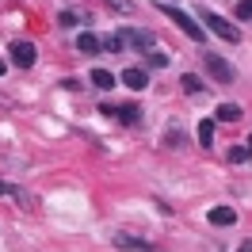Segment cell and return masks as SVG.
Masks as SVG:
<instances>
[{
  "mask_svg": "<svg viewBox=\"0 0 252 252\" xmlns=\"http://www.w3.org/2000/svg\"><path fill=\"white\" fill-rule=\"evenodd\" d=\"M199 19H203V27H206L210 34H218V38H225V42H241V31H237V23H229L225 16L210 12V8H199Z\"/></svg>",
  "mask_w": 252,
  "mask_h": 252,
  "instance_id": "1",
  "label": "cell"
},
{
  "mask_svg": "<svg viewBox=\"0 0 252 252\" xmlns=\"http://www.w3.org/2000/svg\"><path fill=\"white\" fill-rule=\"evenodd\" d=\"M160 12H164V16L172 19L176 27H180V31L188 34V38H195V42H203L206 38V31H203V23H199V19H191L188 12H180V8H176V4H157Z\"/></svg>",
  "mask_w": 252,
  "mask_h": 252,
  "instance_id": "2",
  "label": "cell"
},
{
  "mask_svg": "<svg viewBox=\"0 0 252 252\" xmlns=\"http://www.w3.org/2000/svg\"><path fill=\"white\" fill-rule=\"evenodd\" d=\"M203 65H206V73L214 80H221V84H233L237 80V69L225 62V58H218V54H203Z\"/></svg>",
  "mask_w": 252,
  "mask_h": 252,
  "instance_id": "3",
  "label": "cell"
},
{
  "mask_svg": "<svg viewBox=\"0 0 252 252\" xmlns=\"http://www.w3.org/2000/svg\"><path fill=\"white\" fill-rule=\"evenodd\" d=\"M119 34H123V42H126V46H138L142 54L157 50V34H153V31H145V27H134V31H119Z\"/></svg>",
  "mask_w": 252,
  "mask_h": 252,
  "instance_id": "4",
  "label": "cell"
},
{
  "mask_svg": "<svg viewBox=\"0 0 252 252\" xmlns=\"http://www.w3.org/2000/svg\"><path fill=\"white\" fill-rule=\"evenodd\" d=\"M12 62H16L19 69H31V65L38 62V50H34V42H27V38H16V42H12Z\"/></svg>",
  "mask_w": 252,
  "mask_h": 252,
  "instance_id": "5",
  "label": "cell"
},
{
  "mask_svg": "<svg viewBox=\"0 0 252 252\" xmlns=\"http://www.w3.org/2000/svg\"><path fill=\"white\" fill-rule=\"evenodd\" d=\"M206 221H210L214 229H229V225H237V210L233 206H210V210H206Z\"/></svg>",
  "mask_w": 252,
  "mask_h": 252,
  "instance_id": "6",
  "label": "cell"
},
{
  "mask_svg": "<svg viewBox=\"0 0 252 252\" xmlns=\"http://www.w3.org/2000/svg\"><path fill=\"white\" fill-rule=\"evenodd\" d=\"M115 249H119V252H157L149 241H142V237H130V233H115Z\"/></svg>",
  "mask_w": 252,
  "mask_h": 252,
  "instance_id": "7",
  "label": "cell"
},
{
  "mask_svg": "<svg viewBox=\"0 0 252 252\" xmlns=\"http://www.w3.org/2000/svg\"><path fill=\"white\" fill-rule=\"evenodd\" d=\"M123 84L130 92H145V88H149V73L138 69V65H130V69H123Z\"/></svg>",
  "mask_w": 252,
  "mask_h": 252,
  "instance_id": "8",
  "label": "cell"
},
{
  "mask_svg": "<svg viewBox=\"0 0 252 252\" xmlns=\"http://www.w3.org/2000/svg\"><path fill=\"white\" fill-rule=\"evenodd\" d=\"M77 50H80V54H99V50H103V38L92 34V31H80L77 34Z\"/></svg>",
  "mask_w": 252,
  "mask_h": 252,
  "instance_id": "9",
  "label": "cell"
},
{
  "mask_svg": "<svg viewBox=\"0 0 252 252\" xmlns=\"http://www.w3.org/2000/svg\"><path fill=\"white\" fill-rule=\"evenodd\" d=\"M180 88H184V92H191V95H203V92H206L203 77H195V73H184V77H180Z\"/></svg>",
  "mask_w": 252,
  "mask_h": 252,
  "instance_id": "10",
  "label": "cell"
},
{
  "mask_svg": "<svg viewBox=\"0 0 252 252\" xmlns=\"http://www.w3.org/2000/svg\"><path fill=\"white\" fill-rule=\"evenodd\" d=\"M214 119H203V123H199V145H203V149H210V145H214Z\"/></svg>",
  "mask_w": 252,
  "mask_h": 252,
  "instance_id": "11",
  "label": "cell"
},
{
  "mask_svg": "<svg viewBox=\"0 0 252 252\" xmlns=\"http://www.w3.org/2000/svg\"><path fill=\"white\" fill-rule=\"evenodd\" d=\"M92 84L99 92H111V88H115V77H111L107 69H92Z\"/></svg>",
  "mask_w": 252,
  "mask_h": 252,
  "instance_id": "12",
  "label": "cell"
},
{
  "mask_svg": "<svg viewBox=\"0 0 252 252\" xmlns=\"http://www.w3.org/2000/svg\"><path fill=\"white\" fill-rule=\"evenodd\" d=\"M237 119H241V107H237V103H221L218 115H214V123H237Z\"/></svg>",
  "mask_w": 252,
  "mask_h": 252,
  "instance_id": "13",
  "label": "cell"
},
{
  "mask_svg": "<svg viewBox=\"0 0 252 252\" xmlns=\"http://www.w3.org/2000/svg\"><path fill=\"white\" fill-rule=\"evenodd\" d=\"M145 62L157 65V69H164V65H168V54H164V50H149V54H145Z\"/></svg>",
  "mask_w": 252,
  "mask_h": 252,
  "instance_id": "14",
  "label": "cell"
},
{
  "mask_svg": "<svg viewBox=\"0 0 252 252\" xmlns=\"http://www.w3.org/2000/svg\"><path fill=\"white\" fill-rule=\"evenodd\" d=\"M123 46H126V42H123V34H119V31L103 38V50H111V54H119V50H123Z\"/></svg>",
  "mask_w": 252,
  "mask_h": 252,
  "instance_id": "15",
  "label": "cell"
},
{
  "mask_svg": "<svg viewBox=\"0 0 252 252\" xmlns=\"http://www.w3.org/2000/svg\"><path fill=\"white\" fill-rule=\"evenodd\" d=\"M233 16L237 19H252V0H237V4H233Z\"/></svg>",
  "mask_w": 252,
  "mask_h": 252,
  "instance_id": "16",
  "label": "cell"
},
{
  "mask_svg": "<svg viewBox=\"0 0 252 252\" xmlns=\"http://www.w3.org/2000/svg\"><path fill=\"white\" fill-rule=\"evenodd\" d=\"M80 19H84V12H73V8H65V12H62V27H77Z\"/></svg>",
  "mask_w": 252,
  "mask_h": 252,
  "instance_id": "17",
  "label": "cell"
},
{
  "mask_svg": "<svg viewBox=\"0 0 252 252\" xmlns=\"http://www.w3.org/2000/svg\"><path fill=\"white\" fill-rule=\"evenodd\" d=\"M115 115H119L123 123H138V119H142V111H138V107H119Z\"/></svg>",
  "mask_w": 252,
  "mask_h": 252,
  "instance_id": "18",
  "label": "cell"
},
{
  "mask_svg": "<svg viewBox=\"0 0 252 252\" xmlns=\"http://www.w3.org/2000/svg\"><path fill=\"white\" fill-rule=\"evenodd\" d=\"M245 160H249V149H245V145H233V149H229V164H245Z\"/></svg>",
  "mask_w": 252,
  "mask_h": 252,
  "instance_id": "19",
  "label": "cell"
},
{
  "mask_svg": "<svg viewBox=\"0 0 252 252\" xmlns=\"http://www.w3.org/2000/svg\"><path fill=\"white\" fill-rule=\"evenodd\" d=\"M103 4H107L111 12H130L134 8V0H103Z\"/></svg>",
  "mask_w": 252,
  "mask_h": 252,
  "instance_id": "20",
  "label": "cell"
},
{
  "mask_svg": "<svg viewBox=\"0 0 252 252\" xmlns=\"http://www.w3.org/2000/svg\"><path fill=\"white\" fill-rule=\"evenodd\" d=\"M237 252H252V237H249V241H241V245H237Z\"/></svg>",
  "mask_w": 252,
  "mask_h": 252,
  "instance_id": "21",
  "label": "cell"
},
{
  "mask_svg": "<svg viewBox=\"0 0 252 252\" xmlns=\"http://www.w3.org/2000/svg\"><path fill=\"white\" fill-rule=\"evenodd\" d=\"M0 77H4V62H0Z\"/></svg>",
  "mask_w": 252,
  "mask_h": 252,
  "instance_id": "22",
  "label": "cell"
},
{
  "mask_svg": "<svg viewBox=\"0 0 252 252\" xmlns=\"http://www.w3.org/2000/svg\"><path fill=\"white\" fill-rule=\"evenodd\" d=\"M249 160H252V145H249Z\"/></svg>",
  "mask_w": 252,
  "mask_h": 252,
  "instance_id": "23",
  "label": "cell"
}]
</instances>
